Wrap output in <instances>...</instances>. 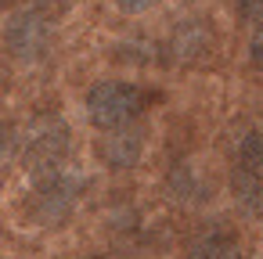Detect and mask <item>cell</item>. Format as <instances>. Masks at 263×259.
Here are the masks:
<instances>
[{
	"mask_svg": "<svg viewBox=\"0 0 263 259\" xmlns=\"http://www.w3.org/2000/svg\"><path fill=\"white\" fill-rule=\"evenodd\" d=\"M69 151H72V130H69V123L62 115H40L18 137V155H22L26 169L36 180L65 169Z\"/></svg>",
	"mask_w": 263,
	"mask_h": 259,
	"instance_id": "6da1fadb",
	"label": "cell"
},
{
	"mask_svg": "<svg viewBox=\"0 0 263 259\" xmlns=\"http://www.w3.org/2000/svg\"><path fill=\"white\" fill-rule=\"evenodd\" d=\"M148 97L137 83H123V79H101L87 90L83 97V108H87V119L90 126L105 130V133H119L126 130L141 112H144Z\"/></svg>",
	"mask_w": 263,
	"mask_h": 259,
	"instance_id": "7a4b0ae2",
	"label": "cell"
},
{
	"mask_svg": "<svg viewBox=\"0 0 263 259\" xmlns=\"http://www.w3.org/2000/svg\"><path fill=\"white\" fill-rule=\"evenodd\" d=\"M83 191V176H76L69 166L36 180V194H33V216L47 227H58L72 216L76 209V198Z\"/></svg>",
	"mask_w": 263,
	"mask_h": 259,
	"instance_id": "3957f363",
	"label": "cell"
},
{
	"mask_svg": "<svg viewBox=\"0 0 263 259\" xmlns=\"http://www.w3.org/2000/svg\"><path fill=\"white\" fill-rule=\"evenodd\" d=\"M4 44L18 62H40V58H47V51L54 44V26L44 11L26 8V11L11 15V22L4 29Z\"/></svg>",
	"mask_w": 263,
	"mask_h": 259,
	"instance_id": "277c9868",
	"label": "cell"
},
{
	"mask_svg": "<svg viewBox=\"0 0 263 259\" xmlns=\"http://www.w3.org/2000/svg\"><path fill=\"white\" fill-rule=\"evenodd\" d=\"M209 47H213V36H209V29L202 22H180L173 29V36H170V54L177 62H195Z\"/></svg>",
	"mask_w": 263,
	"mask_h": 259,
	"instance_id": "5b68a950",
	"label": "cell"
},
{
	"mask_svg": "<svg viewBox=\"0 0 263 259\" xmlns=\"http://www.w3.org/2000/svg\"><path fill=\"white\" fill-rule=\"evenodd\" d=\"M184 259H238V237L231 230H223V227L202 230L187 245V255Z\"/></svg>",
	"mask_w": 263,
	"mask_h": 259,
	"instance_id": "8992f818",
	"label": "cell"
},
{
	"mask_svg": "<svg viewBox=\"0 0 263 259\" xmlns=\"http://www.w3.org/2000/svg\"><path fill=\"white\" fill-rule=\"evenodd\" d=\"M101 158H105V166H112V169H130V166L141 158V133H137V130L108 133V137L101 141Z\"/></svg>",
	"mask_w": 263,
	"mask_h": 259,
	"instance_id": "52a82bcc",
	"label": "cell"
},
{
	"mask_svg": "<svg viewBox=\"0 0 263 259\" xmlns=\"http://www.w3.org/2000/svg\"><path fill=\"white\" fill-rule=\"evenodd\" d=\"M231 194H234L238 209H245L249 216H259L263 212V176L231 166Z\"/></svg>",
	"mask_w": 263,
	"mask_h": 259,
	"instance_id": "ba28073f",
	"label": "cell"
},
{
	"mask_svg": "<svg viewBox=\"0 0 263 259\" xmlns=\"http://www.w3.org/2000/svg\"><path fill=\"white\" fill-rule=\"evenodd\" d=\"M234 166L263 176V126H252V130L241 133L238 151H234Z\"/></svg>",
	"mask_w": 263,
	"mask_h": 259,
	"instance_id": "9c48e42d",
	"label": "cell"
},
{
	"mask_svg": "<svg viewBox=\"0 0 263 259\" xmlns=\"http://www.w3.org/2000/svg\"><path fill=\"white\" fill-rule=\"evenodd\" d=\"M170 191L177 194V202H202V194H205L195 169H187V166H177L170 173Z\"/></svg>",
	"mask_w": 263,
	"mask_h": 259,
	"instance_id": "30bf717a",
	"label": "cell"
},
{
	"mask_svg": "<svg viewBox=\"0 0 263 259\" xmlns=\"http://www.w3.org/2000/svg\"><path fill=\"white\" fill-rule=\"evenodd\" d=\"M15 158H18V133H15V126L0 123V173H4Z\"/></svg>",
	"mask_w": 263,
	"mask_h": 259,
	"instance_id": "8fae6325",
	"label": "cell"
},
{
	"mask_svg": "<svg viewBox=\"0 0 263 259\" xmlns=\"http://www.w3.org/2000/svg\"><path fill=\"white\" fill-rule=\"evenodd\" d=\"M238 11H241V18L263 26V0H238Z\"/></svg>",
	"mask_w": 263,
	"mask_h": 259,
	"instance_id": "7c38bea8",
	"label": "cell"
},
{
	"mask_svg": "<svg viewBox=\"0 0 263 259\" xmlns=\"http://www.w3.org/2000/svg\"><path fill=\"white\" fill-rule=\"evenodd\" d=\"M249 58H252V65H256V72L263 76V26L252 33V44H249Z\"/></svg>",
	"mask_w": 263,
	"mask_h": 259,
	"instance_id": "4fadbf2b",
	"label": "cell"
},
{
	"mask_svg": "<svg viewBox=\"0 0 263 259\" xmlns=\"http://www.w3.org/2000/svg\"><path fill=\"white\" fill-rule=\"evenodd\" d=\"M116 4H119L126 15H141V11H148L152 4H159V0H116Z\"/></svg>",
	"mask_w": 263,
	"mask_h": 259,
	"instance_id": "5bb4252c",
	"label": "cell"
},
{
	"mask_svg": "<svg viewBox=\"0 0 263 259\" xmlns=\"http://www.w3.org/2000/svg\"><path fill=\"white\" fill-rule=\"evenodd\" d=\"M87 259H108V255H87Z\"/></svg>",
	"mask_w": 263,
	"mask_h": 259,
	"instance_id": "9a60e30c",
	"label": "cell"
},
{
	"mask_svg": "<svg viewBox=\"0 0 263 259\" xmlns=\"http://www.w3.org/2000/svg\"><path fill=\"white\" fill-rule=\"evenodd\" d=\"M4 4H8V0H0V8H4Z\"/></svg>",
	"mask_w": 263,
	"mask_h": 259,
	"instance_id": "2e32d148",
	"label": "cell"
}]
</instances>
